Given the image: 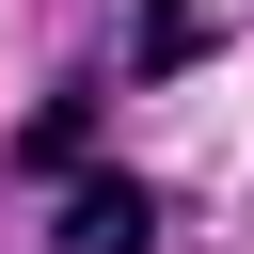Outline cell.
Returning a JSON list of instances; mask_svg holds the SVG:
<instances>
[{"label":"cell","mask_w":254,"mask_h":254,"mask_svg":"<svg viewBox=\"0 0 254 254\" xmlns=\"http://www.w3.org/2000/svg\"><path fill=\"white\" fill-rule=\"evenodd\" d=\"M79 127H95V111H79V95H48V111H32V143H16V175H79Z\"/></svg>","instance_id":"obj_2"},{"label":"cell","mask_w":254,"mask_h":254,"mask_svg":"<svg viewBox=\"0 0 254 254\" xmlns=\"http://www.w3.org/2000/svg\"><path fill=\"white\" fill-rule=\"evenodd\" d=\"M64 254H159L143 175H79V190H64Z\"/></svg>","instance_id":"obj_1"}]
</instances>
